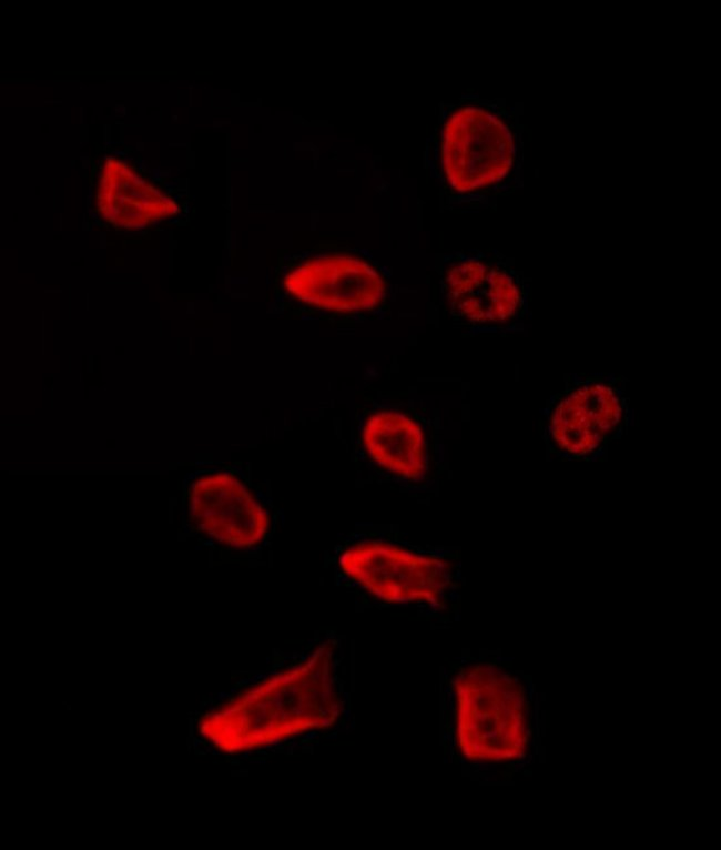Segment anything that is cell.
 Listing matches in <instances>:
<instances>
[{"label":"cell","mask_w":721,"mask_h":850,"mask_svg":"<svg viewBox=\"0 0 721 850\" xmlns=\"http://www.w3.org/2000/svg\"><path fill=\"white\" fill-rule=\"evenodd\" d=\"M341 711L333 647L324 644L305 661L278 672L205 715L201 735L235 753L331 727Z\"/></svg>","instance_id":"6da1fadb"},{"label":"cell","mask_w":721,"mask_h":850,"mask_svg":"<svg viewBox=\"0 0 721 850\" xmlns=\"http://www.w3.org/2000/svg\"><path fill=\"white\" fill-rule=\"evenodd\" d=\"M456 739L475 761H501L525 755L528 745L522 687L492 666L465 669L454 682Z\"/></svg>","instance_id":"7a4b0ae2"},{"label":"cell","mask_w":721,"mask_h":850,"mask_svg":"<svg viewBox=\"0 0 721 850\" xmlns=\"http://www.w3.org/2000/svg\"><path fill=\"white\" fill-rule=\"evenodd\" d=\"M439 160L448 188L459 194L479 192L510 172L515 161L512 133L492 111L460 105L443 124Z\"/></svg>","instance_id":"3957f363"},{"label":"cell","mask_w":721,"mask_h":850,"mask_svg":"<svg viewBox=\"0 0 721 850\" xmlns=\"http://www.w3.org/2000/svg\"><path fill=\"white\" fill-rule=\"evenodd\" d=\"M344 576L386 603H437L449 584L445 564L382 540L357 542L342 552Z\"/></svg>","instance_id":"277c9868"},{"label":"cell","mask_w":721,"mask_h":850,"mask_svg":"<svg viewBox=\"0 0 721 850\" xmlns=\"http://www.w3.org/2000/svg\"><path fill=\"white\" fill-rule=\"evenodd\" d=\"M283 286L301 303L338 314L370 312L387 294V283L374 265L345 253L304 261L285 274Z\"/></svg>","instance_id":"5b68a950"},{"label":"cell","mask_w":721,"mask_h":850,"mask_svg":"<svg viewBox=\"0 0 721 850\" xmlns=\"http://www.w3.org/2000/svg\"><path fill=\"white\" fill-rule=\"evenodd\" d=\"M189 514L199 530L236 549L260 544L270 526L264 506L226 472L201 476L191 484Z\"/></svg>","instance_id":"8992f818"},{"label":"cell","mask_w":721,"mask_h":850,"mask_svg":"<svg viewBox=\"0 0 721 850\" xmlns=\"http://www.w3.org/2000/svg\"><path fill=\"white\" fill-rule=\"evenodd\" d=\"M443 287L453 316L469 324L506 323L522 308L517 276L483 257H457L446 265Z\"/></svg>","instance_id":"52a82bcc"},{"label":"cell","mask_w":721,"mask_h":850,"mask_svg":"<svg viewBox=\"0 0 721 850\" xmlns=\"http://www.w3.org/2000/svg\"><path fill=\"white\" fill-rule=\"evenodd\" d=\"M623 422V405L617 388L589 382L563 392L550 415V434L566 453L592 454L616 436Z\"/></svg>","instance_id":"ba28073f"},{"label":"cell","mask_w":721,"mask_h":850,"mask_svg":"<svg viewBox=\"0 0 721 850\" xmlns=\"http://www.w3.org/2000/svg\"><path fill=\"white\" fill-rule=\"evenodd\" d=\"M364 447L373 462L403 479H417L426 466V443L420 425L397 411H378L362 429Z\"/></svg>","instance_id":"9c48e42d"}]
</instances>
